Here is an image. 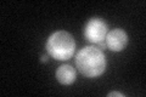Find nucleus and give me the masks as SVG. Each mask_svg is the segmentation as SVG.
<instances>
[{
    "label": "nucleus",
    "instance_id": "f257e3e1",
    "mask_svg": "<svg viewBox=\"0 0 146 97\" xmlns=\"http://www.w3.org/2000/svg\"><path fill=\"white\" fill-rule=\"evenodd\" d=\"M76 68L86 78L102 75L107 67L106 56L96 46L90 45L79 50L76 55Z\"/></svg>",
    "mask_w": 146,
    "mask_h": 97
},
{
    "label": "nucleus",
    "instance_id": "f03ea898",
    "mask_svg": "<svg viewBox=\"0 0 146 97\" xmlns=\"http://www.w3.org/2000/svg\"><path fill=\"white\" fill-rule=\"evenodd\" d=\"M45 49L50 57L56 61H67L76 51V41L66 30H57L48 38Z\"/></svg>",
    "mask_w": 146,
    "mask_h": 97
},
{
    "label": "nucleus",
    "instance_id": "7ed1b4c3",
    "mask_svg": "<svg viewBox=\"0 0 146 97\" xmlns=\"http://www.w3.org/2000/svg\"><path fill=\"white\" fill-rule=\"evenodd\" d=\"M108 33V27L102 18L93 17L86 22L84 27L83 35L85 40L90 44L96 45L101 41H105V38Z\"/></svg>",
    "mask_w": 146,
    "mask_h": 97
},
{
    "label": "nucleus",
    "instance_id": "20e7f679",
    "mask_svg": "<svg viewBox=\"0 0 146 97\" xmlns=\"http://www.w3.org/2000/svg\"><path fill=\"white\" fill-rule=\"evenodd\" d=\"M105 43H106L108 50H111L113 52H121L128 45V35L121 28L112 29L107 33L106 38H105Z\"/></svg>",
    "mask_w": 146,
    "mask_h": 97
},
{
    "label": "nucleus",
    "instance_id": "39448f33",
    "mask_svg": "<svg viewBox=\"0 0 146 97\" xmlns=\"http://www.w3.org/2000/svg\"><path fill=\"white\" fill-rule=\"evenodd\" d=\"M57 81L62 85H71L77 79V72L71 64H62L55 73Z\"/></svg>",
    "mask_w": 146,
    "mask_h": 97
},
{
    "label": "nucleus",
    "instance_id": "423d86ee",
    "mask_svg": "<svg viewBox=\"0 0 146 97\" xmlns=\"http://www.w3.org/2000/svg\"><path fill=\"white\" fill-rule=\"evenodd\" d=\"M116 96H118V97H125L124 94L118 92V91H111V92H108V94H107V97H116Z\"/></svg>",
    "mask_w": 146,
    "mask_h": 97
},
{
    "label": "nucleus",
    "instance_id": "0eeeda50",
    "mask_svg": "<svg viewBox=\"0 0 146 97\" xmlns=\"http://www.w3.org/2000/svg\"><path fill=\"white\" fill-rule=\"evenodd\" d=\"M98 49H100L101 51H104V50H107V46H106V43L105 41H101V43H99V44H96L95 45Z\"/></svg>",
    "mask_w": 146,
    "mask_h": 97
},
{
    "label": "nucleus",
    "instance_id": "6e6552de",
    "mask_svg": "<svg viewBox=\"0 0 146 97\" xmlns=\"http://www.w3.org/2000/svg\"><path fill=\"white\" fill-rule=\"evenodd\" d=\"M48 59H49V56H48V55H42V56H40V62L46 63V62H48Z\"/></svg>",
    "mask_w": 146,
    "mask_h": 97
}]
</instances>
